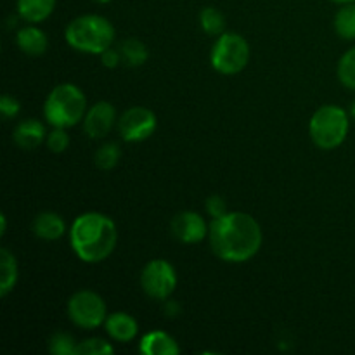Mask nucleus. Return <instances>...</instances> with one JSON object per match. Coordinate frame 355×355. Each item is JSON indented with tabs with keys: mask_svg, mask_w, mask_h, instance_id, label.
I'll list each match as a JSON object with an SVG mask.
<instances>
[{
	"mask_svg": "<svg viewBox=\"0 0 355 355\" xmlns=\"http://www.w3.org/2000/svg\"><path fill=\"white\" fill-rule=\"evenodd\" d=\"M211 252L227 263H245L260 252L263 232L259 222L245 211H227L211 218L208 231Z\"/></svg>",
	"mask_w": 355,
	"mask_h": 355,
	"instance_id": "nucleus-1",
	"label": "nucleus"
},
{
	"mask_svg": "<svg viewBox=\"0 0 355 355\" xmlns=\"http://www.w3.org/2000/svg\"><path fill=\"white\" fill-rule=\"evenodd\" d=\"M118 243L116 224L99 211H85L69 227V245L82 262L101 263L111 257Z\"/></svg>",
	"mask_w": 355,
	"mask_h": 355,
	"instance_id": "nucleus-2",
	"label": "nucleus"
},
{
	"mask_svg": "<svg viewBox=\"0 0 355 355\" xmlns=\"http://www.w3.org/2000/svg\"><path fill=\"white\" fill-rule=\"evenodd\" d=\"M64 40L75 51L101 55L114 42V26L99 14H83L75 17L64 30Z\"/></svg>",
	"mask_w": 355,
	"mask_h": 355,
	"instance_id": "nucleus-3",
	"label": "nucleus"
},
{
	"mask_svg": "<svg viewBox=\"0 0 355 355\" xmlns=\"http://www.w3.org/2000/svg\"><path fill=\"white\" fill-rule=\"evenodd\" d=\"M87 110V97L75 83H61L49 92L44 103V118L51 127L71 128L83 121Z\"/></svg>",
	"mask_w": 355,
	"mask_h": 355,
	"instance_id": "nucleus-4",
	"label": "nucleus"
},
{
	"mask_svg": "<svg viewBox=\"0 0 355 355\" xmlns=\"http://www.w3.org/2000/svg\"><path fill=\"white\" fill-rule=\"evenodd\" d=\"M349 114L336 104L321 106L309 121V134L312 142L322 151H333L340 148L349 135Z\"/></svg>",
	"mask_w": 355,
	"mask_h": 355,
	"instance_id": "nucleus-5",
	"label": "nucleus"
},
{
	"mask_svg": "<svg viewBox=\"0 0 355 355\" xmlns=\"http://www.w3.org/2000/svg\"><path fill=\"white\" fill-rule=\"evenodd\" d=\"M250 62V44L239 33L224 31L217 37L210 51V64L225 76L238 75Z\"/></svg>",
	"mask_w": 355,
	"mask_h": 355,
	"instance_id": "nucleus-6",
	"label": "nucleus"
},
{
	"mask_svg": "<svg viewBox=\"0 0 355 355\" xmlns=\"http://www.w3.org/2000/svg\"><path fill=\"white\" fill-rule=\"evenodd\" d=\"M68 318L78 328L92 331L104 326L107 319L106 302L92 290H80L68 300Z\"/></svg>",
	"mask_w": 355,
	"mask_h": 355,
	"instance_id": "nucleus-7",
	"label": "nucleus"
},
{
	"mask_svg": "<svg viewBox=\"0 0 355 355\" xmlns=\"http://www.w3.org/2000/svg\"><path fill=\"white\" fill-rule=\"evenodd\" d=\"M141 288L149 298L155 300H166L175 291L179 277L175 267L163 259L149 260L141 270Z\"/></svg>",
	"mask_w": 355,
	"mask_h": 355,
	"instance_id": "nucleus-8",
	"label": "nucleus"
},
{
	"mask_svg": "<svg viewBox=\"0 0 355 355\" xmlns=\"http://www.w3.org/2000/svg\"><path fill=\"white\" fill-rule=\"evenodd\" d=\"M118 132L125 142L148 141L158 127L155 111L144 106H132L118 118Z\"/></svg>",
	"mask_w": 355,
	"mask_h": 355,
	"instance_id": "nucleus-9",
	"label": "nucleus"
},
{
	"mask_svg": "<svg viewBox=\"0 0 355 355\" xmlns=\"http://www.w3.org/2000/svg\"><path fill=\"white\" fill-rule=\"evenodd\" d=\"M114 123H118L116 110L107 101H99L87 110L83 118V130L90 139H104L113 130Z\"/></svg>",
	"mask_w": 355,
	"mask_h": 355,
	"instance_id": "nucleus-10",
	"label": "nucleus"
},
{
	"mask_svg": "<svg viewBox=\"0 0 355 355\" xmlns=\"http://www.w3.org/2000/svg\"><path fill=\"white\" fill-rule=\"evenodd\" d=\"M210 225L207 224L203 215L196 211H180L172 220V234L175 236L177 241L184 245H196L201 243L208 236Z\"/></svg>",
	"mask_w": 355,
	"mask_h": 355,
	"instance_id": "nucleus-11",
	"label": "nucleus"
},
{
	"mask_svg": "<svg viewBox=\"0 0 355 355\" xmlns=\"http://www.w3.org/2000/svg\"><path fill=\"white\" fill-rule=\"evenodd\" d=\"M104 329L114 342L128 343L137 338L139 322L134 315L127 314V312H113V314H107Z\"/></svg>",
	"mask_w": 355,
	"mask_h": 355,
	"instance_id": "nucleus-12",
	"label": "nucleus"
},
{
	"mask_svg": "<svg viewBox=\"0 0 355 355\" xmlns=\"http://www.w3.org/2000/svg\"><path fill=\"white\" fill-rule=\"evenodd\" d=\"M45 139H47L45 125L37 118H26V120L19 121L12 132L14 144L19 149H24V151L37 149Z\"/></svg>",
	"mask_w": 355,
	"mask_h": 355,
	"instance_id": "nucleus-13",
	"label": "nucleus"
},
{
	"mask_svg": "<svg viewBox=\"0 0 355 355\" xmlns=\"http://www.w3.org/2000/svg\"><path fill=\"white\" fill-rule=\"evenodd\" d=\"M16 44L23 54L38 58L44 55L49 49V38L44 30H40L35 24H26L16 33Z\"/></svg>",
	"mask_w": 355,
	"mask_h": 355,
	"instance_id": "nucleus-14",
	"label": "nucleus"
},
{
	"mask_svg": "<svg viewBox=\"0 0 355 355\" xmlns=\"http://www.w3.org/2000/svg\"><path fill=\"white\" fill-rule=\"evenodd\" d=\"M31 231L38 239L44 241H55L66 234V222L55 211H42L33 218Z\"/></svg>",
	"mask_w": 355,
	"mask_h": 355,
	"instance_id": "nucleus-15",
	"label": "nucleus"
},
{
	"mask_svg": "<svg viewBox=\"0 0 355 355\" xmlns=\"http://www.w3.org/2000/svg\"><path fill=\"white\" fill-rule=\"evenodd\" d=\"M139 352L144 355H175L180 352V347L172 335L156 329L142 336L139 343Z\"/></svg>",
	"mask_w": 355,
	"mask_h": 355,
	"instance_id": "nucleus-16",
	"label": "nucleus"
},
{
	"mask_svg": "<svg viewBox=\"0 0 355 355\" xmlns=\"http://www.w3.org/2000/svg\"><path fill=\"white\" fill-rule=\"evenodd\" d=\"M55 9V0H16L17 16L31 24L49 19Z\"/></svg>",
	"mask_w": 355,
	"mask_h": 355,
	"instance_id": "nucleus-17",
	"label": "nucleus"
},
{
	"mask_svg": "<svg viewBox=\"0 0 355 355\" xmlns=\"http://www.w3.org/2000/svg\"><path fill=\"white\" fill-rule=\"evenodd\" d=\"M0 269H2V276H0V297L6 298L16 288L17 277H19V267H17L16 257L7 248H2V252H0Z\"/></svg>",
	"mask_w": 355,
	"mask_h": 355,
	"instance_id": "nucleus-18",
	"label": "nucleus"
},
{
	"mask_svg": "<svg viewBox=\"0 0 355 355\" xmlns=\"http://www.w3.org/2000/svg\"><path fill=\"white\" fill-rule=\"evenodd\" d=\"M120 52L123 62L128 68H139V66L146 64V61L149 59L148 45L137 38H127V40L121 42Z\"/></svg>",
	"mask_w": 355,
	"mask_h": 355,
	"instance_id": "nucleus-19",
	"label": "nucleus"
},
{
	"mask_svg": "<svg viewBox=\"0 0 355 355\" xmlns=\"http://www.w3.org/2000/svg\"><path fill=\"white\" fill-rule=\"evenodd\" d=\"M335 31L343 40H355V2L345 3L335 14Z\"/></svg>",
	"mask_w": 355,
	"mask_h": 355,
	"instance_id": "nucleus-20",
	"label": "nucleus"
},
{
	"mask_svg": "<svg viewBox=\"0 0 355 355\" xmlns=\"http://www.w3.org/2000/svg\"><path fill=\"white\" fill-rule=\"evenodd\" d=\"M200 26L208 37H220L225 31V17L217 7H203L200 12Z\"/></svg>",
	"mask_w": 355,
	"mask_h": 355,
	"instance_id": "nucleus-21",
	"label": "nucleus"
},
{
	"mask_svg": "<svg viewBox=\"0 0 355 355\" xmlns=\"http://www.w3.org/2000/svg\"><path fill=\"white\" fill-rule=\"evenodd\" d=\"M121 158V148L116 142H106L94 155V163L101 170H113Z\"/></svg>",
	"mask_w": 355,
	"mask_h": 355,
	"instance_id": "nucleus-22",
	"label": "nucleus"
},
{
	"mask_svg": "<svg viewBox=\"0 0 355 355\" xmlns=\"http://www.w3.org/2000/svg\"><path fill=\"white\" fill-rule=\"evenodd\" d=\"M336 75H338V80L343 87L355 90V47L349 49L340 58L338 66H336Z\"/></svg>",
	"mask_w": 355,
	"mask_h": 355,
	"instance_id": "nucleus-23",
	"label": "nucleus"
},
{
	"mask_svg": "<svg viewBox=\"0 0 355 355\" xmlns=\"http://www.w3.org/2000/svg\"><path fill=\"white\" fill-rule=\"evenodd\" d=\"M113 352V345L104 338H87L76 343L75 355H110Z\"/></svg>",
	"mask_w": 355,
	"mask_h": 355,
	"instance_id": "nucleus-24",
	"label": "nucleus"
},
{
	"mask_svg": "<svg viewBox=\"0 0 355 355\" xmlns=\"http://www.w3.org/2000/svg\"><path fill=\"white\" fill-rule=\"evenodd\" d=\"M76 343L78 342L68 333H54L49 340V352L52 355H75Z\"/></svg>",
	"mask_w": 355,
	"mask_h": 355,
	"instance_id": "nucleus-25",
	"label": "nucleus"
},
{
	"mask_svg": "<svg viewBox=\"0 0 355 355\" xmlns=\"http://www.w3.org/2000/svg\"><path fill=\"white\" fill-rule=\"evenodd\" d=\"M45 144H47L49 151L55 153V155H61L68 149L69 146V134L66 132V128H55L52 127V130L47 134L45 139Z\"/></svg>",
	"mask_w": 355,
	"mask_h": 355,
	"instance_id": "nucleus-26",
	"label": "nucleus"
},
{
	"mask_svg": "<svg viewBox=\"0 0 355 355\" xmlns=\"http://www.w3.org/2000/svg\"><path fill=\"white\" fill-rule=\"evenodd\" d=\"M205 210H207V214L211 218H217L227 214V205H225L224 198L218 196V194H214V196L207 198V201H205Z\"/></svg>",
	"mask_w": 355,
	"mask_h": 355,
	"instance_id": "nucleus-27",
	"label": "nucleus"
},
{
	"mask_svg": "<svg viewBox=\"0 0 355 355\" xmlns=\"http://www.w3.org/2000/svg\"><path fill=\"white\" fill-rule=\"evenodd\" d=\"M19 111H21V104L16 97L9 96V94L2 96V99H0V113H2V116L6 118V120L16 118L17 114H19Z\"/></svg>",
	"mask_w": 355,
	"mask_h": 355,
	"instance_id": "nucleus-28",
	"label": "nucleus"
},
{
	"mask_svg": "<svg viewBox=\"0 0 355 355\" xmlns=\"http://www.w3.org/2000/svg\"><path fill=\"white\" fill-rule=\"evenodd\" d=\"M121 61H123V58H121L120 49L116 51V49L110 47V49H106L103 54H101V62H103L104 68L114 69V68H118V64H120Z\"/></svg>",
	"mask_w": 355,
	"mask_h": 355,
	"instance_id": "nucleus-29",
	"label": "nucleus"
},
{
	"mask_svg": "<svg viewBox=\"0 0 355 355\" xmlns=\"http://www.w3.org/2000/svg\"><path fill=\"white\" fill-rule=\"evenodd\" d=\"M0 220H2V229H0V234H6L7 232V217L6 215H2V217H0Z\"/></svg>",
	"mask_w": 355,
	"mask_h": 355,
	"instance_id": "nucleus-30",
	"label": "nucleus"
},
{
	"mask_svg": "<svg viewBox=\"0 0 355 355\" xmlns=\"http://www.w3.org/2000/svg\"><path fill=\"white\" fill-rule=\"evenodd\" d=\"M333 3H338V6H345V3H352L355 0H329Z\"/></svg>",
	"mask_w": 355,
	"mask_h": 355,
	"instance_id": "nucleus-31",
	"label": "nucleus"
},
{
	"mask_svg": "<svg viewBox=\"0 0 355 355\" xmlns=\"http://www.w3.org/2000/svg\"><path fill=\"white\" fill-rule=\"evenodd\" d=\"M350 116H352V120H355V101L352 103V106H350Z\"/></svg>",
	"mask_w": 355,
	"mask_h": 355,
	"instance_id": "nucleus-32",
	"label": "nucleus"
},
{
	"mask_svg": "<svg viewBox=\"0 0 355 355\" xmlns=\"http://www.w3.org/2000/svg\"><path fill=\"white\" fill-rule=\"evenodd\" d=\"M94 2H96V3H110L111 0H94Z\"/></svg>",
	"mask_w": 355,
	"mask_h": 355,
	"instance_id": "nucleus-33",
	"label": "nucleus"
}]
</instances>
